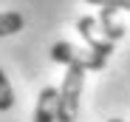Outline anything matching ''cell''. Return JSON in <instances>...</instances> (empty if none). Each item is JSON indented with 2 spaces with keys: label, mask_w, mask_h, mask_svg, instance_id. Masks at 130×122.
<instances>
[{
  "label": "cell",
  "mask_w": 130,
  "mask_h": 122,
  "mask_svg": "<svg viewBox=\"0 0 130 122\" xmlns=\"http://www.w3.org/2000/svg\"><path fill=\"white\" fill-rule=\"evenodd\" d=\"M76 31L82 34L85 43H88V48H93L96 54H102V57H110L113 54V40L105 37V31H102V26H99L96 17H91V14L79 17L76 20Z\"/></svg>",
  "instance_id": "cell-3"
},
{
  "label": "cell",
  "mask_w": 130,
  "mask_h": 122,
  "mask_svg": "<svg viewBox=\"0 0 130 122\" xmlns=\"http://www.w3.org/2000/svg\"><path fill=\"white\" fill-rule=\"evenodd\" d=\"M14 105V91H11V83L9 77L0 71V111H9Z\"/></svg>",
  "instance_id": "cell-7"
},
{
  "label": "cell",
  "mask_w": 130,
  "mask_h": 122,
  "mask_svg": "<svg viewBox=\"0 0 130 122\" xmlns=\"http://www.w3.org/2000/svg\"><path fill=\"white\" fill-rule=\"evenodd\" d=\"M99 26H102V31H105V37L107 40H122L124 37V23L119 20V9H113V6H102V11H99Z\"/></svg>",
  "instance_id": "cell-4"
},
{
  "label": "cell",
  "mask_w": 130,
  "mask_h": 122,
  "mask_svg": "<svg viewBox=\"0 0 130 122\" xmlns=\"http://www.w3.org/2000/svg\"><path fill=\"white\" fill-rule=\"evenodd\" d=\"M34 122H57V88H42L37 97Z\"/></svg>",
  "instance_id": "cell-5"
},
{
  "label": "cell",
  "mask_w": 130,
  "mask_h": 122,
  "mask_svg": "<svg viewBox=\"0 0 130 122\" xmlns=\"http://www.w3.org/2000/svg\"><path fill=\"white\" fill-rule=\"evenodd\" d=\"M91 6H113L119 11H130V0H85Z\"/></svg>",
  "instance_id": "cell-8"
},
{
  "label": "cell",
  "mask_w": 130,
  "mask_h": 122,
  "mask_svg": "<svg viewBox=\"0 0 130 122\" xmlns=\"http://www.w3.org/2000/svg\"><path fill=\"white\" fill-rule=\"evenodd\" d=\"M23 26H26V20H23L20 11H3V14H0V37L17 34Z\"/></svg>",
  "instance_id": "cell-6"
},
{
  "label": "cell",
  "mask_w": 130,
  "mask_h": 122,
  "mask_svg": "<svg viewBox=\"0 0 130 122\" xmlns=\"http://www.w3.org/2000/svg\"><path fill=\"white\" fill-rule=\"evenodd\" d=\"M51 57H54V63H62L65 68H68V65H76V68H85V71H102V68L107 65V57L96 54L93 48H76V46H71V43H65V40L54 43Z\"/></svg>",
  "instance_id": "cell-2"
},
{
  "label": "cell",
  "mask_w": 130,
  "mask_h": 122,
  "mask_svg": "<svg viewBox=\"0 0 130 122\" xmlns=\"http://www.w3.org/2000/svg\"><path fill=\"white\" fill-rule=\"evenodd\" d=\"M82 85H85V68L68 65L62 85L57 88V122H76Z\"/></svg>",
  "instance_id": "cell-1"
},
{
  "label": "cell",
  "mask_w": 130,
  "mask_h": 122,
  "mask_svg": "<svg viewBox=\"0 0 130 122\" xmlns=\"http://www.w3.org/2000/svg\"><path fill=\"white\" fill-rule=\"evenodd\" d=\"M107 122H122V119H107Z\"/></svg>",
  "instance_id": "cell-9"
}]
</instances>
